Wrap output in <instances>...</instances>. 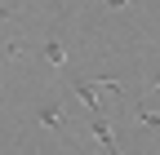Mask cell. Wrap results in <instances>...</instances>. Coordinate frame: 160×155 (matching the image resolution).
Masks as SVG:
<instances>
[{
  "label": "cell",
  "instance_id": "2",
  "mask_svg": "<svg viewBox=\"0 0 160 155\" xmlns=\"http://www.w3.org/2000/svg\"><path fill=\"white\" fill-rule=\"evenodd\" d=\"M89 133H93L98 151H120V138H116V129L107 124V115H102V111H93V120H89Z\"/></svg>",
  "mask_w": 160,
  "mask_h": 155
},
{
  "label": "cell",
  "instance_id": "6",
  "mask_svg": "<svg viewBox=\"0 0 160 155\" xmlns=\"http://www.w3.org/2000/svg\"><path fill=\"white\" fill-rule=\"evenodd\" d=\"M5 18H13V5H5V0H0V22H5Z\"/></svg>",
  "mask_w": 160,
  "mask_h": 155
},
{
  "label": "cell",
  "instance_id": "1",
  "mask_svg": "<svg viewBox=\"0 0 160 155\" xmlns=\"http://www.w3.org/2000/svg\"><path fill=\"white\" fill-rule=\"evenodd\" d=\"M71 89H76V98L85 102L89 111H102V93H120L116 80H98V84H93V80H76Z\"/></svg>",
  "mask_w": 160,
  "mask_h": 155
},
{
  "label": "cell",
  "instance_id": "7",
  "mask_svg": "<svg viewBox=\"0 0 160 155\" xmlns=\"http://www.w3.org/2000/svg\"><path fill=\"white\" fill-rule=\"evenodd\" d=\"M125 5H133V0H107V9H125Z\"/></svg>",
  "mask_w": 160,
  "mask_h": 155
},
{
  "label": "cell",
  "instance_id": "3",
  "mask_svg": "<svg viewBox=\"0 0 160 155\" xmlns=\"http://www.w3.org/2000/svg\"><path fill=\"white\" fill-rule=\"evenodd\" d=\"M36 120L45 124V129H53L58 138H67V133H71V124H67V115H62V106H58V102H40Z\"/></svg>",
  "mask_w": 160,
  "mask_h": 155
},
{
  "label": "cell",
  "instance_id": "8",
  "mask_svg": "<svg viewBox=\"0 0 160 155\" xmlns=\"http://www.w3.org/2000/svg\"><path fill=\"white\" fill-rule=\"evenodd\" d=\"M151 89H160V71H156V80H151V84H147V93H151Z\"/></svg>",
  "mask_w": 160,
  "mask_h": 155
},
{
  "label": "cell",
  "instance_id": "5",
  "mask_svg": "<svg viewBox=\"0 0 160 155\" xmlns=\"http://www.w3.org/2000/svg\"><path fill=\"white\" fill-rule=\"evenodd\" d=\"M133 120H138V124H151V129H160V115H156V111H133Z\"/></svg>",
  "mask_w": 160,
  "mask_h": 155
},
{
  "label": "cell",
  "instance_id": "4",
  "mask_svg": "<svg viewBox=\"0 0 160 155\" xmlns=\"http://www.w3.org/2000/svg\"><path fill=\"white\" fill-rule=\"evenodd\" d=\"M40 58H45L53 71H62L67 67V45L62 40H40Z\"/></svg>",
  "mask_w": 160,
  "mask_h": 155
}]
</instances>
